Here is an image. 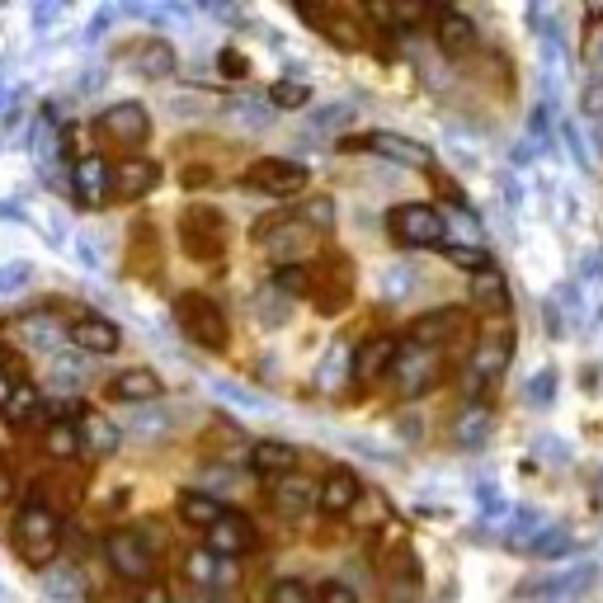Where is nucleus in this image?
<instances>
[{
    "label": "nucleus",
    "mask_w": 603,
    "mask_h": 603,
    "mask_svg": "<svg viewBox=\"0 0 603 603\" xmlns=\"http://www.w3.org/2000/svg\"><path fill=\"white\" fill-rule=\"evenodd\" d=\"M67 340L81 349V354H94V359H109L123 349V330L109 321V316H94V311H81L76 321L67 326Z\"/></svg>",
    "instance_id": "nucleus-12"
},
{
    "label": "nucleus",
    "mask_w": 603,
    "mask_h": 603,
    "mask_svg": "<svg viewBox=\"0 0 603 603\" xmlns=\"http://www.w3.org/2000/svg\"><path fill=\"white\" fill-rule=\"evenodd\" d=\"M174 321H180L189 344L208 349V354H221V349L231 344L227 311H221V302L208 297V293H180L174 297Z\"/></svg>",
    "instance_id": "nucleus-2"
},
{
    "label": "nucleus",
    "mask_w": 603,
    "mask_h": 603,
    "mask_svg": "<svg viewBox=\"0 0 603 603\" xmlns=\"http://www.w3.org/2000/svg\"><path fill=\"white\" fill-rule=\"evenodd\" d=\"M231 576H236L231 561H217L208 547H198V551H189V557H184V580L198 584V590H221Z\"/></svg>",
    "instance_id": "nucleus-23"
},
{
    "label": "nucleus",
    "mask_w": 603,
    "mask_h": 603,
    "mask_svg": "<svg viewBox=\"0 0 603 603\" xmlns=\"http://www.w3.org/2000/svg\"><path fill=\"white\" fill-rule=\"evenodd\" d=\"M76 430H81V448L86 453H94V457H114L118 453V430L104 416H94V410H86V416L76 420Z\"/></svg>",
    "instance_id": "nucleus-26"
},
{
    "label": "nucleus",
    "mask_w": 603,
    "mask_h": 603,
    "mask_svg": "<svg viewBox=\"0 0 603 603\" xmlns=\"http://www.w3.org/2000/svg\"><path fill=\"white\" fill-rule=\"evenodd\" d=\"M443 255H448L457 269H467L471 278H476V274H486V269H496V260H490L481 246H457V241H448V246H443Z\"/></svg>",
    "instance_id": "nucleus-34"
},
{
    "label": "nucleus",
    "mask_w": 603,
    "mask_h": 603,
    "mask_svg": "<svg viewBox=\"0 0 603 603\" xmlns=\"http://www.w3.org/2000/svg\"><path fill=\"white\" fill-rule=\"evenodd\" d=\"M387 231L396 246L410 250H443L448 246V221L434 203H401V208L387 213Z\"/></svg>",
    "instance_id": "nucleus-4"
},
{
    "label": "nucleus",
    "mask_w": 603,
    "mask_h": 603,
    "mask_svg": "<svg viewBox=\"0 0 603 603\" xmlns=\"http://www.w3.org/2000/svg\"><path fill=\"white\" fill-rule=\"evenodd\" d=\"M566 551H570V533L561 528V523H551V528L537 533V543L528 547V557L533 561H557V557H566Z\"/></svg>",
    "instance_id": "nucleus-33"
},
{
    "label": "nucleus",
    "mask_w": 603,
    "mask_h": 603,
    "mask_svg": "<svg viewBox=\"0 0 603 603\" xmlns=\"http://www.w3.org/2000/svg\"><path fill=\"white\" fill-rule=\"evenodd\" d=\"M510 359H514V340H510V330H500L496 340H481V344H476L467 377H476V383H496V377L510 368Z\"/></svg>",
    "instance_id": "nucleus-20"
},
{
    "label": "nucleus",
    "mask_w": 603,
    "mask_h": 603,
    "mask_svg": "<svg viewBox=\"0 0 603 603\" xmlns=\"http://www.w3.org/2000/svg\"><path fill=\"white\" fill-rule=\"evenodd\" d=\"M383 603H420V561L410 551H396L383 570Z\"/></svg>",
    "instance_id": "nucleus-18"
},
{
    "label": "nucleus",
    "mask_w": 603,
    "mask_h": 603,
    "mask_svg": "<svg viewBox=\"0 0 603 603\" xmlns=\"http://www.w3.org/2000/svg\"><path fill=\"white\" fill-rule=\"evenodd\" d=\"M471 297L481 302V307H504V278L500 269H486V274L471 278Z\"/></svg>",
    "instance_id": "nucleus-35"
},
{
    "label": "nucleus",
    "mask_w": 603,
    "mask_h": 603,
    "mask_svg": "<svg viewBox=\"0 0 603 603\" xmlns=\"http://www.w3.org/2000/svg\"><path fill=\"white\" fill-rule=\"evenodd\" d=\"M316 603H359V594L349 590L344 580H326L321 590H316Z\"/></svg>",
    "instance_id": "nucleus-41"
},
{
    "label": "nucleus",
    "mask_w": 603,
    "mask_h": 603,
    "mask_svg": "<svg viewBox=\"0 0 603 603\" xmlns=\"http://www.w3.org/2000/svg\"><path fill=\"white\" fill-rule=\"evenodd\" d=\"M349 118H354V109L349 104H330V109H321V114H311L316 128H349Z\"/></svg>",
    "instance_id": "nucleus-40"
},
{
    "label": "nucleus",
    "mask_w": 603,
    "mask_h": 603,
    "mask_svg": "<svg viewBox=\"0 0 603 603\" xmlns=\"http://www.w3.org/2000/svg\"><path fill=\"white\" fill-rule=\"evenodd\" d=\"M161 184V166L151 161V156H123V161L114 166V194L123 203H133V198H147L151 189Z\"/></svg>",
    "instance_id": "nucleus-14"
},
{
    "label": "nucleus",
    "mask_w": 603,
    "mask_h": 603,
    "mask_svg": "<svg viewBox=\"0 0 603 603\" xmlns=\"http://www.w3.org/2000/svg\"><path fill=\"white\" fill-rule=\"evenodd\" d=\"M133 603H174V599H170L166 584L156 580V584H147V590H137V599H133Z\"/></svg>",
    "instance_id": "nucleus-43"
},
{
    "label": "nucleus",
    "mask_w": 603,
    "mask_h": 603,
    "mask_svg": "<svg viewBox=\"0 0 603 603\" xmlns=\"http://www.w3.org/2000/svg\"><path fill=\"white\" fill-rule=\"evenodd\" d=\"M10 528H14L10 537H14V551H20V561L34 566V570L53 566L57 551H61V537H67V528H61V514L53 510V504L34 500V496L20 504V514H14Z\"/></svg>",
    "instance_id": "nucleus-1"
},
{
    "label": "nucleus",
    "mask_w": 603,
    "mask_h": 603,
    "mask_svg": "<svg viewBox=\"0 0 603 603\" xmlns=\"http://www.w3.org/2000/svg\"><path fill=\"white\" fill-rule=\"evenodd\" d=\"M340 151H373L383 156V161H396V166H410V170H430L434 156L430 147H420V141L410 137H396V133H368V137H344Z\"/></svg>",
    "instance_id": "nucleus-10"
},
{
    "label": "nucleus",
    "mask_w": 603,
    "mask_h": 603,
    "mask_svg": "<svg viewBox=\"0 0 603 603\" xmlns=\"http://www.w3.org/2000/svg\"><path fill=\"white\" fill-rule=\"evenodd\" d=\"M250 467H255V476H264V481H288L302 467V453L283 439H260L255 448H250Z\"/></svg>",
    "instance_id": "nucleus-16"
},
{
    "label": "nucleus",
    "mask_w": 603,
    "mask_h": 603,
    "mask_svg": "<svg viewBox=\"0 0 603 603\" xmlns=\"http://www.w3.org/2000/svg\"><path fill=\"white\" fill-rule=\"evenodd\" d=\"M203 547H208L217 561H241V557H250V551L260 547V533H255V523H250L246 514L227 510L208 533H203Z\"/></svg>",
    "instance_id": "nucleus-9"
},
{
    "label": "nucleus",
    "mask_w": 603,
    "mask_h": 603,
    "mask_svg": "<svg viewBox=\"0 0 603 603\" xmlns=\"http://www.w3.org/2000/svg\"><path fill=\"white\" fill-rule=\"evenodd\" d=\"M359 500H363V481H359V471H349V467H330L321 481H316V510L326 519H349L359 510Z\"/></svg>",
    "instance_id": "nucleus-11"
},
{
    "label": "nucleus",
    "mask_w": 603,
    "mask_h": 603,
    "mask_svg": "<svg viewBox=\"0 0 603 603\" xmlns=\"http://www.w3.org/2000/svg\"><path fill=\"white\" fill-rule=\"evenodd\" d=\"M94 128H100V137L114 141V147L137 156V147H147V137H151V114H147V104L123 100V104H109Z\"/></svg>",
    "instance_id": "nucleus-7"
},
{
    "label": "nucleus",
    "mask_w": 603,
    "mask_h": 603,
    "mask_svg": "<svg viewBox=\"0 0 603 603\" xmlns=\"http://www.w3.org/2000/svg\"><path fill=\"white\" fill-rule=\"evenodd\" d=\"M274 288L278 293H307L311 288V274H307V269H302V264H278V274H274Z\"/></svg>",
    "instance_id": "nucleus-39"
},
{
    "label": "nucleus",
    "mask_w": 603,
    "mask_h": 603,
    "mask_svg": "<svg viewBox=\"0 0 603 603\" xmlns=\"http://www.w3.org/2000/svg\"><path fill=\"white\" fill-rule=\"evenodd\" d=\"M457 330H463V311H457V307H434V311H420L416 321L406 326V340L420 344V349H439V344H448Z\"/></svg>",
    "instance_id": "nucleus-15"
},
{
    "label": "nucleus",
    "mask_w": 603,
    "mask_h": 603,
    "mask_svg": "<svg viewBox=\"0 0 603 603\" xmlns=\"http://www.w3.org/2000/svg\"><path fill=\"white\" fill-rule=\"evenodd\" d=\"M396 359H401V340H396V335H368V340L354 349V377H359V383L391 377Z\"/></svg>",
    "instance_id": "nucleus-13"
},
{
    "label": "nucleus",
    "mask_w": 603,
    "mask_h": 603,
    "mask_svg": "<svg viewBox=\"0 0 603 603\" xmlns=\"http://www.w3.org/2000/svg\"><path fill=\"white\" fill-rule=\"evenodd\" d=\"M174 514H180V523H189V528L208 533L213 523L227 514V504H221L217 496H208V490H180V500H174Z\"/></svg>",
    "instance_id": "nucleus-21"
},
{
    "label": "nucleus",
    "mask_w": 603,
    "mask_h": 603,
    "mask_svg": "<svg viewBox=\"0 0 603 603\" xmlns=\"http://www.w3.org/2000/svg\"><path fill=\"white\" fill-rule=\"evenodd\" d=\"M434 38H439V47L448 57H467L471 47H476V24L467 20V14H457V10H439Z\"/></svg>",
    "instance_id": "nucleus-22"
},
{
    "label": "nucleus",
    "mask_w": 603,
    "mask_h": 603,
    "mask_svg": "<svg viewBox=\"0 0 603 603\" xmlns=\"http://www.w3.org/2000/svg\"><path fill=\"white\" fill-rule=\"evenodd\" d=\"M198 603H231V599H227V594H217V590H203V599H198Z\"/></svg>",
    "instance_id": "nucleus-47"
},
{
    "label": "nucleus",
    "mask_w": 603,
    "mask_h": 603,
    "mask_svg": "<svg viewBox=\"0 0 603 603\" xmlns=\"http://www.w3.org/2000/svg\"><path fill=\"white\" fill-rule=\"evenodd\" d=\"M20 335H29L34 344H57V335H67V330H61V321H57L53 307H43V311L20 316Z\"/></svg>",
    "instance_id": "nucleus-32"
},
{
    "label": "nucleus",
    "mask_w": 603,
    "mask_h": 603,
    "mask_svg": "<svg viewBox=\"0 0 603 603\" xmlns=\"http://www.w3.org/2000/svg\"><path fill=\"white\" fill-rule=\"evenodd\" d=\"M161 391H166V383H161V373H151V368H123L118 377H109V387H104L109 401H123V406L156 401Z\"/></svg>",
    "instance_id": "nucleus-17"
},
{
    "label": "nucleus",
    "mask_w": 603,
    "mask_h": 603,
    "mask_svg": "<svg viewBox=\"0 0 603 603\" xmlns=\"http://www.w3.org/2000/svg\"><path fill=\"white\" fill-rule=\"evenodd\" d=\"M217 67H221V71H227V76H231V81H241V76L250 71V67H246V57H241V53H236V47H227V53H221V57H217Z\"/></svg>",
    "instance_id": "nucleus-42"
},
{
    "label": "nucleus",
    "mask_w": 603,
    "mask_h": 603,
    "mask_svg": "<svg viewBox=\"0 0 603 603\" xmlns=\"http://www.w3.org/2000/svg\"><path fill=\"white\" fill-rule=\"evenodd\" d=\"M297 221H302V227H311V231H330V227H335V208H330V198H307Z\"/></svg>",
    "instance_id": "nucleus-38"
},
{
    "label": "nucleus",
    "mask_w": 603,
    "mask_h": 603,
    "mask_svg": "<svg viewBox=\"0 0 603 603\" xmlns=\"http://www.w3.org/2000/svg\"><path fill=\"white\" fill-rule=\"evenodd\" d=\"M71 184H76V194H81V203H104L109 194H114V166L104 161V156H81L71 170Z\"/></svg>",
    "instance_id": "nucleus-19"
},
{
    "label": "nucleus",
    "mask_w": 603,
    "mask_h": 603,
    "mask_svg": "<svg viewBox=\"0 0 603 603\" xmlns=\"http://www.w3.org/2000/svg\"><path fill=\"white\" fill-rule=\"evenodd\" d=\"M43 453L53 457V463H76L86 448H81V430H76V420H53L43 430Z\"/></svg>",
    "instance_id": "nucleus-25"
},
{
    "label": "nucleus",
    "mask_w": 603,
    "mask_h": 603,
    "mask_svg": "<svg viewBox=\"0 0 603 603\" xmlns=\"http://www.w3.org/2000/svg\"><path fill=\"white\" fill-rule=\"evenodd\" d=\"M274 504L288 519H302L316 504V486L311 481H293V476H288V481H274Z\"/></svg>",
    "instance_id": "nucleus-30"
},
{
    "label": "nucleus",
    "mask_w": 603,
    "mask_h": 603,
    "mask_svg": "<svg viewBox=\"0 0 603 603\" xmlns=\"http://www.w3.org/2000/svg\"><path fill=\"white\" fill-rule=\"evenodd\" d=\"M396 396H424V391H434L443 383V359H439V349H420V344H401V359H396Z\"/></svg>",
    "instance_id": "nucleus-8"
},
{
    "label": "nucleus",
    "mask_w": 603,
    "mask_h": 603,
    "mask_svg": "<svg viewBox=\"0 0 603 603\" xmlns=\"http://www.w3.org/2000/svg\"><path fill=\"white\" fill-rule=\"evenodd\" d=\"M269 603H316V590L297 576H283V580H274V590H269Z\"/></svg>",
    "instance_id": "nucleus-36"
},
{
    "label": "nucleus",
    "mask_w": 603,
    "mask_h": 603,
    "mask_svg": "<svg viewBox=\"0 0 603 603\" xmlns=\"http://www.w3.org/2000/svg\"><path fill=\"white\" fill-rule=\"evenodd\" d=\"M590 580H594V566H580L576 576H551V580L523 584V599H576Z\"/></svg>",
    "instance_id": "nucleus-27"
},
{
    "label": "nucleus",
    "mask_w": 603,
    "mask_h": 603,
    "mask_svg": "<svg viewBox=\"0 0 603 603\" xmlns=\"http://www.w3.org/2000/svg\"><path fill=\"white\" fill-rule=\"evenodd\" d=\"M10 496H14V476L0 467V500H10Z\"/></svg>",
    "instance_id": "nucleus-46"
},
{
    "label": "nucleus",
    "mask_w": 603,
    "mask_h": 603,
    "mask_svg": "<svg viewBox=\"0 0 603 603\" xmlns=\"http://www.w3.org/2000/svg\"><path fill=\"white\" fill-rule=\"evenodd\" d=\"M547 391H551V373L537 377V387H533V401H547Z\"/></svg>",
    "instance_id": "nucleus-45"
},
{
    "label": "nucleus",
    "mask_w": 603,
    "mask_h": 603,
    "mask_svg": "<svg viewBox=\"0 0 603 603\" xmlns=\"http://www.w3.org/2000/svg\"><path fill=\"white\" fill-rule=\"evenodd\" d=\"M241 184L255 189V194H269V198H293L311 184V170L302 161H288V156H260V161L246 166Z\"/></svg>",
    "instance_id": "nucleus-6"
},
{
    "label": "nucleus",
    "mask_w": 603,
    "mask_h": 603,
    "mask_svg": "<svg viewBox=\"0 0 603 603\" xmlns=\"http://www.w3.org/2000/svg\"><path fill=\"white\" fill-rule=\"evenodd\" d=\"M344 377H354V349L330 344L326 359H321V368H316V391H335Z\"/></svg>",
    "instance_id": "nucleus-28"
},
{
    "label": "nucleus",
    "mask_w": 603,
    "mask_h": 603,
    "mask_svg": "<svg viewBox=\"0 0 603 603\" xmlns=\"http://www.w3.org/2000/svg\"><path fill=\"white\" fill-rule=\"evenodd\" d=\"M490 430H496V416H490L486 406H467L463 416L453 420V443H457V448H467V453H476L481 443H490Z\"/></svg>",
    "instance_id": "nucleus-24"
},
{
    "label": "nucleus",
    "mask_w": 603,
    "mask_h": 603,
    "mask_svg": "<svg viewBox=\"0 0 603 603\" xmlns=\"http://www.w3.org/2000/svg\"><path fill=\"white\" fill-rule=\"evenodd\" d=\"M269 104L274 109H307L311 104V90L302 81H278L274 90H269Z\"/></svg>",
    "instance_id": "nucleus-37"
},
{
    "label": "nucleus",
    "mask_w": 603,
    "mask_h": 603,
    "mask_svg": "<svg viewBox=\"0 0 603 603\" xmlns=\"http://www.w3.org/2000/svg\"><path fill=\"white\" fill-rule=\"evenodd\" d=\"M10 396H14V383L5 373H0V416H5V406H10Z\"/></svg>",
    "instance_id": "nucleus-44"
},
{
    "label": "nucleus",
    "mask_w": 603,
    "mask_h": 603,
    "mask_svg": "<svg viewBox=\"0 0 603 603\" xmlns=\"http://www.w3.org/2000/svg\"><path fill=\"white\" fill-rule=\"evenodd\" d=\"M38 416H43V396H38V387H34V383H20V387H14V396H10V406H5V420L24 430V424H34Z\"/></svg>",
    "instance_id": "nucleus-31"
},
{
    "label": "nucleus",
    "mask_w": 603,
    "mask_h": 603,
    "mask_svg": "<svg viewBox=\"0 0 603 603\" xmlns=\"http://www.w3.org/2000/svg\"><path fill=\"white\" fill-rule=\"evenodd\" d=\"M104 561L118 580L137 584V590L156 584V547L141 528H109L104 533Z\"/></svg>",
    "instance_id": "nucleus-3"
},
{
    "label": "nucleus",
    "mask_w": 603,
    "mask_h": 603,
    "mask_svg": "<svg viewBox=\"0 0 603 603\" xmlns=\"http://www.w3.org/2000/svg\"><path fill=\"white\" fill-rule=\"evenodd\" d=\"M180 246H184V255L198 260V264L221 260V250H227V217H221L217 208H208V203L184 208V217H180Z\"/></svg>",
    "instance_id": "nucleus-5"
},
{
    "label": "nucleus",
    "mask_w": 603,
    "mask_h": 603,
    "mask_svg": "<svg viewBox=\"0 0 603 603\" xmlns=\"http://www.w3.org/2000/svg\"><path fill=\"white\" fill-rule=\"evenodd\" d=\"M133 61H137V71L147 76V81H166V76L174 71V53H170V43L166 38H147L133 53Z\"/></svg>",
    "instance_id": "nucleus-29"
}]
</instances>
